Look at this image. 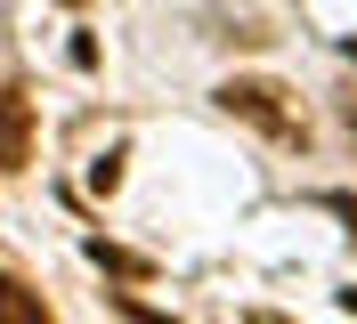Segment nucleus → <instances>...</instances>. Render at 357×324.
I'll list each match as a JSON object with an SVG mask.
<instances>
[{
  "label": "nucleus",
  "instance_id": "6",
  "mask_svg": "<svg viewBox=\"0 0 357 324\" xmlns=\"http://www.w3.org/2000/svg\"><path fill=\"white\" fill-rule=\"evenodd\" d=\"M114 308H122V324H178V316H162V308H146V300H130V292H114Z\"/></svg>",
  "mask_w": 357,
  "mask_h": 324
},
{
  "label": "nucleus",
  "instance_id": "8",
  "mask_svg": "<svg viewBox=\"0 0 357 324\" xmlns=\"http://www.w3.org/2000/svg\"><path fill=\"white\" fill-rule=\"evenodd\" d=\"M341 308H349V316H357V292H341Z\"/></svg>",
  "mask_w": 357,
  "mask_h": 324
},
{
  "label": "nucleus",
  "instance_id": "5",
  "mask_svg": "<svg viewBox=\"0 0 357 324\" xmlns=\"http://www.w3.org/2000/svg\"><path fill=\"white\" fill-rule=\"evenodd\" d=\"M122 162H130L122 146H114V154H98V162H89V194H114V187H122Z\"/></svg>",
  "mask_w": 357,
  "mask_h": 324
},
{
  "label": "nucleus",
  "instance_id": "4",
  "mask_svg": "<svg viewBox=\"0 0 357 324\" xmlns=\"http://www.w3.org/2000/svg\"><path fill=\"white\" fill-rule=\"evenodd\" d=\"M0 324H49L41 292H33V284H17V276H0Z\"/></svg>",
  "mask_w": 357,
  "mask_h": 324
},
{
  "label": "nucleus",
  "instance_id": "3",
  "mask_svg": "<svg viewBox=\"0 0 357 324\" xmlns=\"http://www.w3.org/2000/svg\"><path fill=\"white\" fill-rule=\"evenodd\" d=\"M89 259H98L106 276H130V284L155 276V259H146V252H122V243H106V236H89Z\"/></svg>",
  "mask_w": 357,
  "mask_h": 324
},
{
  "label": "nucleus",
  "instance_id": "2",
  "mask_svg": "<svg viewBox=\"0 0 357 324\" xmlns=\"http://www.w3.org/2000/svg\"><path fill=\"white\" fill-rule=\"evenodd\" d=\"M0 171H33V98L0 89Z\"/></svg>",
  "mask_w": 357,
  "mask_h": 324
},
{
  "label": "nucleus",
  "instance_id": "1",
  "mask_svg": "<svg viewBox=\"0 0 357 324\" xmlns=\"http://www.w3.org/2000/svg\"><path fill=\"white\" fill-rule=\"evenodd\" d=\"M220 106L236 114V122L268 130V138H301V114L284 106V82H260V73H236V82H220Z\"/></svg>",
  "mask_w": 357,
  "mask_h": 324
},
{
  "label": "nucleus",
  "instance_id": "7",
  "mask_svg": "<svg viewBox=\"0 0 357 324\" xmlns=\"http://www.w3.org/2000/svg\"><path fill=\"white\" fill-rule=\"evenodd\" d=\"M244 324H292V316H276V308H252V316Z\"/></svg>",
  "mask_w": 357,
  "mask_h": 324
}]
</instances>
